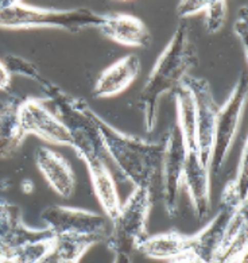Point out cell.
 Wrapping results in <instances>:
<instances>
[{
	"label": "cell",
	"instance_id": "cell-1",
	"mask_svg": "<svg viewBox=\"0 0 248 263\" xmlns=\"http://www.w3.org/2000/svg\"><path fill=\"white\" fill-rule=\"evenodd\" d=\"M94 120L105 150L123 178L133 187L150 192L155 201L161 200L165 137L158 142H150L118 130L96 112Z\"/></svg>",
	"mask_w": 248,
	"mask_h": 263
},
{
	"label": "cell",
	"instance_id": "cell-2",
	"mask_svg": "<svg viewBox=\"0 0 248 263\" xmlns=\"http://www.w3.org/2000/svg\"><path fill=\"white\" fill-rule=\"evenodd\" d=\"M197 65V46L189 25L182 22L155 62L139 95V108L146 133H152L157 127L162 96L174 92Z\"/></svg>",
	"mask_w": 248,
	"mask_h": 263
},
{
	"label": "cell",
	"instance_id": "cell-3",
	"mask_svg": "<svg viewBox=\"0 0 248 263\" xmlns=\"http://www.w3.org/2000/svg\"><path fill=\"white\" fill-rule=\"evenodd\" d=\"M103 15L89 8H43L19 0H0V29H58L77 34L86 27H99Z\"/></svg>",
	"mask_w": 248,
	"mask_h": 263
},
{
	"label": "cell",
	"instance_id": "cell-4",
	"mask_svg": "<svg viewBox=\"0 0 248 263\" xmlns=\"http://www.w3.org/2000/svg\"><path fill=\"white\" fill-rule=\"evenodd\" d=\"M41 88L47 100L54 104V114L68 128L73 141L72 147L77 157L83 161L92 157H108L94 120V111L89 104L84 99L65 92L49 80H46Z\"/></svg>",
	"mask_w": 248,
	"mask_h": 263
},
{
	"label": "cell",
	"instance_id": "cell-5",
	"mask_svg": "<svg viewBox=\"0 0 248 263\" xmlns=\"http://www.w3.org/2000/svg\"><path fill=\"white\" fill-rule=\"evenodd\" d=\"M244 232H247V206L230 209L220 205L217 215L201 231L192 235L190 252L202 263H219Z\"/></svg>",
	"mask_w": 248,
	"mask_h": 263
},
{
	"label": "cell",
	"instance_id": "cell-6",
	"mask_svg": "<svg viewBox=\"0 0 248 263\" xmlns=\"http://www.w3.org/2000/svg\"><path fill=\"white\" fill-rule=\"evenodd\" d=\"M154 197L142 187H133L126 201L119 209L118 216L112 223L111 234H108L105 245L113 254L137 251L140 243L147 238V223Z\"/></svg>",
	"mask_w": 248,
	"mask_h": 263
},
{
	"label": "cell",
	"instance_id": "cell-7",
	"mask_svg": "<svg viewBox=\"0 0 248 263\" xmlns=\"http://www.w3.org/2000/svg\"><path fill=\"white\" fill-rule=\"evenodd\" d=\"M248 92V79L245 73H241L240 77L235 83L230 96L217 112L213 138L212 158L209 172L219 176L223 170L230 150L236 139L241 116L245 107Z\"/></svg>",
	"mask_w": 248,
	"mask_h": 263
},
{
	"label": "cell",
	"instance_id": "cell-8",
	"mask_svg": "<svg viewBox=\"0 0 248 263\" xmlns=\"http://www.w3.org/2000/svg\"><path fill=\"white\" fill-rule=\"evenodd\" d=\"M165 153L162 161V192L161 201L169 217H176L180 209V195L182 189V177L186 148L178 127L171 126L165 133Z\"/></svg>",
	"mask_w": 248,
	"mask_h": 263
},
{
	"label": "cell",
	"instance_id": "cell-9",
	"mask_svg": "<svg viewBox=\"0 0 248 263\" xmlns=\"http://www.w3.org/2000/svg\"><path fill=\"white\" fill-rule=\"evenodd\" d=\"M183 84L190 89L196 104L198 159L205 169L209 170L211 158H212L216 118L220 105L216 103L212 88L205 79H197L189 74L185 77Z\"/></svg>",
	"mask_w": 248,
	"mask_h": 263
},
{
	"label": "cell",
	"instance_id": "cell-10",
	"mask_svg": "<svg viewBox=\"0 0 248 263\" xmlns=\"http://www.w3.org/2000/svg\"><path fill=\"white\" fill-rule=\"evenodd\" d=\"M41 217L54 235H99L108 238L107 217L88 209L50 205L43 209Z\"/></svg>",
	"mask_w": 248,
	"mask_h": 263
},
{
	"label": "cell",
	"instance_id": "cell-11",
	"mask_svg": "<svg viewBox=\"0 0 248 263\" xmlns=\"http://www.w3.org/2000/svg\"><path fill=\"white\" fill-rule=\"evenodd\" d=\"M21 122L27 135H34L50 144L73 146L68 128L47 107L43 99L29 98L22 100Z\"/></svg>",
	"mask_w": 248,
	"mask_h": 263
},
{
	"label": "cell",
	"instance_id": "cell-12",
	"mask_svg": "<svg viewBox=\"0 0 248 263\" xmlns=\"http://www.w3.org/2000/svg\"><path fill=\"white\" fill-rule=\"evenodd\" d=\"M50 230L30 228L23 223L22 211L14 202L0 197V263L10 262L11 251L16 246L51 235Z\"/></svg>",
	"mask_w": 248,
	"mask_h": 263
},
{
	"label": "cell",
	"instance_id": "cell-13",
	"mask_svg": "<svg viewBox=\"0 0 248 263\" xmlns=\"http://www.w3.org/2000/svg\"><path fill=\"white\" fill-rule=\"evenodd\" d=\"M108 159H111L109 155L108 157H92V158L84 159V163L86 165V169L89 173L90 182L93 186L97 201L104 211L105 217L113 221L115 217L118 216L122 202H120V196H119L118 186H116V169H113L109 165ZM120 177H122V174H120Z\"/></svg>",
	"mask_w": 248,
	"mask_h": 263
},
{
	"label": "cell",
	"instance_id": "cell-14",
	"mask_svg": "<svg viewBox=\"0 0 248 263\" xmlns=\"http://www.w3.org/2000/svg\"><path fill=\"white\" fill-rule=\"evenodd\" d=\"M211 172L205 169L198 159L197 153H186L183 167L182 187L190 198L193 212L200 221L208 219L212 211L211 200Z\"/></svg>",
	"mask_w": 248,
	"mask_h": 263
},
{
	"label": "cell",
	"instance_id": "cell-15",
	"mask_svg": "<svg viewBox=\"0 0 248 263\" xmlns=\"http://www.w3.org/2000/svg\"><path fill=\"white\" fill-rule=\"evenodd\" d=\"M34 161L40 173L58 196L72 197L75 189V174L64 155L46 146H40L34 153Z\"/></svg>",
	"mask_w": 248,
	"mask_h": 263
},
{
	"label": "cell",
	"instance_id": "cell-16",
	"mask_svg": "<svg viewBox=\"0 0 248 263\" xmlns=\"http://www.w3.org/2000/svg\"><path fill=\"white\" fill-rule=\"evenodd\" d=\"M97 29L107 40L123 46L147 49L152 42L151 31L143 21L129 14L103 15V22Z\"/></svg>",
	"mask_w": 248,
	"mask_h": 263
},
{
	"label": "cell",
	"instance_id": "cell-17",
	"mask_svg": "<svg viewBox=\"0 0 248 263\" xmlns=\"http://www.w3.org/2000/svg\"><path fill=\"white\" fill-rule=\"evenodd\" d=\"M140 69L142 62L137 54L120 58L99 74L93 87V96L108 99L123 93L139 76Z\"/></svg>",
	"mask_w": 248,
	"mask_h": 263
},
{
	"label": "cell",
	"instance_id": "cell-18",
	"mask_svg": "<svg viewBox=\"0 0 248 263\" xmlns=\"http://www.w3.org/2000/svg\"><path fill=\"white\" fill-rule=\"evenodd\" d=\"M21 104L16 96L0 100V159L16 154L27 137L21 122Z\"/></svg>",
	"mask_w": 248,
	"mask_h": 263
},
{
	"label": "cell",
	"instance_id": "cell-19",
	"mask_svg": "<svg viewBox=\"0 0 248 263\" xmlns=\"http://www.w3.org/2000/svg\"><path fill=\"white\" fill-rule=\"evenodd\" d=\"M192 235H185L177 230L152 235L144 239L137 251L157 260H171L190 251Z\"/></svg>",
	"mask_w": 248,
	"mask_h": 263
},
{
	"label": "cell",
	"instance_id": "cell-20",
	"mask_svg": "<svg viewBox=\"0 0 248 263\" xmlns=\"http://www.w3.org/2000/svg\"><path fill=\"white\" fill-rule=\"evenodd\" d=\"M173 93L177 107V127L182 135L186 153H197V124L193 95L183 81Z\"/></svg>",
	"mask_w": 248,
	"mask_h": 263
},
{
	"label": "cell",
	"instance_id": "cell-21",
	"mask_svg": "<svg viewBox=\"0 0 248 263\" xmlns=\"http://www.w3.org/2000/svg\"><path fill=\"white\" fill-rule=\"evenodd\" d=\"M107 240L104 236L99 235H77L60 234L54 235L53 252L60 263H79L86 251L97 243Z\"/></svg>",
	"mask_w": 248,
	"mask_h": 263
},
{
	"label": "cell",
	"instance_id": "cell-22",
	"mask_svg": "<svg viewBox=\"0 0 248 263\" xmlns=\"http://www.w3.org/2000/svg\"><path fill=\"white\" fill-rule=\"evenodd\" d=\"M54 249V234L22 243L11 251L8 263H40Z\"/></svg>",
	"mask_w": 248,
	"mask_h": 263
},
{
	"label": "cell",
	"instance_id": "cell-23",
	"mask_svg": "<svg viewBox=\"0 0 248 263\" xmlns=\"http://www.w3.org/2000/svg\"><path fill=\"white\" fill-rule=\"evenodd\" d=\"M3 64L11 76H21L35 81L42 87L46 79L41 74L38 66L32 61L15 54H7L3 58Z\"/></svg>",
	"mask_w": 248,
	"mask_h": 263
},
{
	"label": "cell",
	"instance_id": "cell-24",
	"mask_svg": "<svg viewBox=\"0 0 248 263\" xmlns=\"http://www.w3.org/2000/svg\"><path fill=\"white\" fill-rule=\"evenodd\" d=\"M226 3L224 0H209L205 8V30L208 34L219 33L226 19Z\"/></svg>",
	"mask_w": 248,
	"mask_h": 263
},
{
	"label": "cell",
	"instance_id": "cell-25",
	"mask_svg": "<svg viewBox=\"0 0 248 263\" xmlns=\"http://www.w3.org/2000/svg\"><path fill=\"white\" fill-rule=\"evenodd\" d=\"M219 263H247V232L236 239L230 251Z\"/></svg>",
	"mask_w": 248,
	"mask_h": 263
},
{
	"label": "cell",
	"instance_id": "cell-26",
	"mask_svg": "<svg viewBox=\"0 0 248 263\" xmlns=\"http://www.w3.org/2000/svg\"><path fill=\"white\" fill-rule=\"evenodd\" d=\"M235 35H236L237 41L241 44L243 51H244V57L247 58V35H248V11L247 7L243 6L239 11V16H237L236 22L234 26Z\"/></svg>",
	"mask_w": 248,
	"mask_h": 263
},
{
	"label": "cell",
	"instance_id": "cell-27",
	"mask_svg": "<svg viewBox=\"0 0 248 263\" xmlns=\"http://www.w3.org/2000/svg\"><path fill=\"white\" fill-rule=\"evenodd\" d=\"M208 6V0H185L180 2L177 6V15L181 19L192 16V15L201 14L205 11V8Z\"/></svg>",
	"mask_w": 248,
	"mask_h": 263
},
{
	"label": "cell",
	"instance_id": "cell-28",
	"mask_svg": "<svg viewBox=\"0 0 248 263\" xmlns=\"http://www.w3.org/2000/svg\"><path fill=\"white\" fill-rule=\"evenodd\" d=\"M11 88V74L4 66L3 60H0V90L8 92Z\"/></svg>",
	"mask_w": 248,
	"mask_h": 263
},
{
	"label": "cell",
	"instance_id": "cell-29",
	"mask_svg": "<svg viewBox=\"0 0 248 263\" xmlns=\"http://www.w3.org/2000/svg\"><path fill=\"white\" fill-rule=\"evenodd\" d=\"M169 263H202L201 260L198 259L197 256L192 254L190 251L186 252V254H183V255L178 256V258H174L171 260H167Z\"/></svg>",
	"mask_w": 248,
	"mask_h": 263
},
{
	"label": "cell",
	"instance_id": "cell-30",
	"mask_svg": "<svg viewBox=\"0 0 248 263\" xmlns=\"http://www.w3.org/2000/svg\"><path fill=\"white\" fill-rule=\"evenodd\" d=\"M112 263H132V254L128 252H116Z\"/></svg>",
	"mask_w": 248,
	"mask_h": 263
},
{
	"label": "cell",
	"instance_id": "cell-31",
	"mask_svg": "<svg viewBox=\"0 0 248 263\" xmlns=\"http://www.w3.org/2000/svg\"><path fill=\"white\" fill-rule=\"evenodd\" d=\"M40 263H60V260H58V258H57V256H55V254H54V252L51 251L50 254H49V255H47L46 258H45V259L41 260Z\"/></svg>",
	"mask_w": 248,
	"mask_h": 263
}]
</instances>
